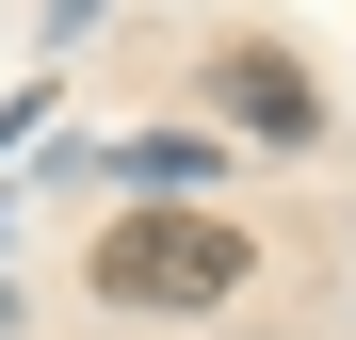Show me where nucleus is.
<instances>
[{
    "label": "nucleus",
    "instance_id": "nucleus-1",
    "mask_svg": "<svg viewBox=\"0 0 356 340\" xmlns=\"http://www.w3.org/2000/svg\"><path fill=\"white\" fill-rule=\"evenodd\" d=\"M259 275V243L227 211H113V243H97V292L113 308H227Z\"/></svg>",
    "mask_w": 356,
    "mask_h": 340
},
{
    "label": "nucleus",
    "instance_id": "nucleus-2",
    "mask_svg": "<svg viewBox=\"0 0 356 340\" xmlns=\"http://www.w3.org/2000/svg\"><path fill=\"white\" fill-rule=\"evenodd\" d=\"M211 113H243L259 146H324V81L291 65L275 33H227V49H211Z\"/></svg>",
    "mask_w": 356,
    "mask_h": 340
},
{
    "label": "nucleus",
    "instance_id": "nucleus-3",
    "mask_svg": "<svg viewBox=\"0 0 356 340\" xmlns=\"http://www.w3.org/2000/svg\"><path fill=\"white\" fill-rule=\"evenodd\" d=\"M130 179H146V211H178V195L211 179V130H146V146H130Z\"/></svg>",
    "mask_w": 356,
    "mask_h": 340
}]
</instances>
